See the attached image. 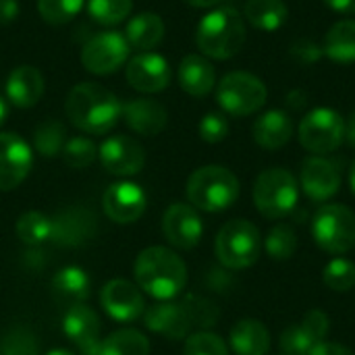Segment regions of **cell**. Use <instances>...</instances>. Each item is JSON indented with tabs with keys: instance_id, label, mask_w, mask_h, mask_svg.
<instances>
[{
	"instance_id": "1",
	"label": "cell",
	"mask_w": 355,
	"mask_h": 355,
	"mask_svg": "<svg viewBox=\"0 0 355 355\" xmlns=\"http://www.w3.org/2000/svg\"><path fill=\"white\" fill-rule=\"evenodd\" d=\"M64 112L79 131L102 135L114 129L123 114V104L100 83H79L69 92Z\"/></svg>"
},
{
	"instance_id": "2",
	"label": "cell",
	"mask_w": 355,
	"mask_h": 355,
	"mask_svg": "<svg viewBox=\"0 0 355 355\" xmlns=\"http://www.w3.org/2000/svg\"><path fill=\"white\" fill-rule=\"evenodd\" d=\"M135 283L148 295L168 302L175 300L187 285V266L173 250L152 245L139 252L133 266Z\"/></svg>"
},
{
	"instance_id": "3",
	"label": "cell",
	"mask_w": 355,
	"mask_h": 355,
	"mask_svg": "<svg viewBox=\"0 0 355 355\" xmlns=\"http://www.w3.org/2000/svg\"><path fill=\"white\" fill-rule=\"evenodd\" d=\"M200 52L214 60H229L245 44V23L233 6H220L202 17L196 29Z\"/></svg>"
},
{
	"instance_id": "4",
	"label": "cell",
	"mask_w": 355,
	"mask_h": 355,
	"mask_svg": "<svg viewBox=\"0 0 355 355\" xmlns=\"http://www.w3.org/2000/svg\"><path fill=\"white\" fill-rule=\"evenodd\" d=\"M239 198L237 177L218 164H208L191 173L187 181V200L196 210L223 212Z\"/></svg>"
},
{
	"instance_id": "5",
	"label": "cell",
	"mask_w": 355,
	"mask_h": 355,
	"mask_svg": "<svg viewBox=\"0 0 355 355\" xmlns=\"http://www.w3.org/2000/svg\"><path fill=\"white\" fill-rule=\"evenodd\" d=\"M262 250V237L254 223L245 218L229 220L216 235L214 254L218 262L229 270H243L258 262Z\"/></svg>"
},
{
	"instance_id": "6",
	"label": "cell",
	"mask_w": 355,
	"mask_h": 355,
	"mask_svg": "<svg viewBox=\"0 0 355 355\" xmlns=\"http://www.w3.org/2000/svg\"><path fill=\"white\" fill-rule=\"evenodd\" d=\"M300 200L297 179L287 168H266L258 175L254 183V204L256 210L270 220L285 218L291 214Z\"/></svg>"
},
{
	"instance_id": "7",
	"label": "cell",
	"mask_w": 355,
	"mask_h": 355,
	"mask_svg": "<svg viewBox=\"0 0 355 355\" xmlns=\"http://www.w3.org/2000/svg\"><path fill=\"white\" fill-rule=\"evenodd\" d=\"M316 245L333 256H343L355 248V214L345 204H327L312 218Z\"/></svg>"
},
{
	"instance_id": "8",
	"label": "cell",
	"mask_w": 355,
	"mask_h": 355,
	"mask_svg": "<svg viewBox=\"0 0 355 355\" xmlns=\"http://www.w3.org/2000/svg\"><path fill=\"white\" fill-rule=\"evenodd\" d=\"M268 98V89L260 77L248 71L227 73L216 85V102L231 116H250L258 112Z\"/></svg>"
},
{
	"instance_id": "9",
	"label": "cell",
	"mask_w": 355,
	"mask_h": 355,
	"mask_svg": "<svg viewBox=\"0 0 355 355\" xmlns=\"http://www.w3.org/2000/svg\"><path fill=\"white\" fill-rule=\"evenodd\" d=\"M297 135L300 144L308 152L316 156H327L343 144L345 121L333 108H314L302 119Z\"/></svg>"
},
{
	"instance_id": "10",
	"label": "cell",
	"mask_w": 355,
	"mask_h": 355,
	"mask_svg": "<svg viewBox=\"0 0 355 355\" xmlns=\"http://www.w3.org/2000/svg\"><path fill=\"white\" fill-rule=\"evenodd\" d=\"M131 46L121 31H100L81 48V64L94 75H110L129 60Z\"/></svg>"
},
{
	"instance_id": "11",
	"label": "cell",
	"mask_w": 355,
	"mask_h": 355,
	"mask_svg": "<svg viewBox=\"0 0 355 355\" xmlns=\"http://www.w3.org/2000/svg\"><path fill=\"white\" fill-rule=\"evenodd\" d=\"M33 166L31 146L17 133H0V191L19 187Z\"/></svg>"
},
{
	"instance_id": "12",
	"label": "cell",
	"mask_w": 355,
	"mask_h": 355,
	"mask_svg": "<svg viewBox=\"0 0 355 355\" xmlns=\"http://www.w3.org/2000/svg\"><path fill=\"white\" fill-rule=\"evenodd\" d=\"M162 233L177 250H193L204 235V223L191 204L175 202L162 216Z\"/></svg>"
},
{
	"instance_id": "13",
	"label": "cell",
	"mask_w": 355,
	"mask_h": 355,
	"mask_svg": "<svg viewBox=\"0 0 355 355\" xmlns=\"http://www.w3.org/2000/svg\"><path fill=\"white\" fill-rule=\"evenodd\" d=\"M96 227L98 220L89 208H81V206L64 208L52 216L50 241L62 248H81L94 239Z\"/></svg>"
},
{
	"instance_id": "14",
	"label": "cell",
	"mask_w": 355,
	"mask_h": 355,
	"mask_svg": "<svg viewBox=\"0 0 355 355\" xmlns=\"http://www.w3.org/2000/svg\"><path fill=\"white\" fill-rule=\"evenodd\" d=\"M104 312L116 322H133L146 312V300L137 285L125 279L108 281L100 291Z\"/></svg>"
},
{
	"instance_id": "15",
	"label": "cell",
	"mask_w": 355,
	"mask_h": 355,
	"mask_svg": "<svg viewBox=\"0 0 355 355\" xmlns=\"http://www.w3.org/2000/svg\"><path fill=\"white\" fill-rule=\"evenodd\" d=\"M146 206H148L146 191L131 181L112 183L102 198L104 214L116 225H131L139 220L141 214L146 212Z\"/></svg>"
},
{
	"instance_id": "16",
	"label": "cell",
	"mask_w": 355,
	"mask_h": 355,
	"mask_svg": "<svg viewBox=\"0 0 355 355\" xmlns=\"http://www.w3.org/2000/svg\"><path fill=\"white\" fill-rule=\"evenodd\" d=\"M331 329L329 314L322 310H310L300 324H293L283 331L279 345L287 355H310L316 345H320Z\"/></svg>"
},
{
	"instance_id": "17",
	"label": "cell",
	"mask_w": 355,
	"mask_h": 355,
	"mask_svg": "<svg viewBox=\"0 0 355 355\" xmlns=\"http://www.w3.org/2000/svg\"><path fill=\"white\" fill-rule=\"evenodd\" d=\"M102 166L116 177H131L137 175L146 164V152L139 141L129 135H114L108 137L98 150Z\"/></svg>"
},
{
	"instance_id": "18",
	"label": "cell",
	"mask_w": 355,
	"mask_h": 355,
	"mask_svg": "<svg viewBox=\"0 0 355 355\" xmlns=\"http://www.w3.org/2000/svg\"><path fill=\"white\" fill-rule=\"evenodd\" d=\"M127 81L141 94H158L171 83L168 60L156 52H139L127 60Z\"/></svg>"
},
{
	"instance_id": "19",
	"label": "cell",
	"mask_w": 355,
	"mask_h": 355,
	"mask_svg": "<svg viewBox=\"0 0 355 355\" xmlns=\"http://www.w3.org/2000/svg\"><path fill=\"white\" fill-rule=\"evenodd\" d=\"M146 329L164 335L168 339H187L193 331L191 314L185 302H158L144 312Z\"/></svg>"
},
{
	"instance_id": "20",
	"label": "cell",
	"mask_w": 355,
	"mask_h": 355,
	"mask_svg": "<svg viewBox=\"0 0 355 355\" xmlns=\"http://www.w3.org/2000/svg\"><path fill=\"white\" fill-rule=\"evenodd\" d=\"M300 183L310 200L327 202L341 189V171L333 160L324 156H312L302 164Z\"/></svg>"
},
{
	"instance_id": "21",
	"label": "cell",
	"mask_w": 355,
	"mask_h": 355,
	"mask_svg": "<svg viewBox=\"0 0 355 355\" xmlns=\"http://www.w3.org/2000/svg\"><path fill=\"white\" fill-rule=\"evenodd\" d=\"M62 331L67 339L77 345V349L83 355H98L100 349V320L98 314L85 306H71L64 312L62 318Z\"/></svg>"
},
{
	"instance_id": "22",
	"label": "cell",
	"mask_w": 355,
	"mask_h": 355,
	"mask_svg": "<svg viewBox=\"0 0 355 355\" xmlns=\"http://www.w3.org/2000/svg\"><path fill=\"white\" fill-rule=\"evenodd\" d=\"M121 116L125 119L127 127L139 135H158L168 123L166 108L152 98H135L123 104Z\"/></svg>"
},
{
	"instance_id": "23",
	"label": "cell",
	"mask_w": 355,
	"mask_h": 355,
	"mask_svg": "<svg viewBox=\"0 0 355 355\" xmlns=\"http://www.w3.org/2000/svg\"><path fill=\"white\" fill-rule=\"evenodd\" d=\"M44 96V77L40 69L21 64L10 71L6 79V98L17 108H31Z\"/></svg>"
},
{
	"instance_id": "24",
	"label": "cell",
	"mask_w": 355,
	"mask_h": 355,
	"mask_svg": "<svg viewBox=\"0 0 355 355\" xmlns=\"http://www.w3.org/2000/svg\"><path fill=\"white\" fill-rule=\"evenodd\" d=\"M293 119L285 110H266L254 123V139L264 150H281L293 137Z\"/></svg>"
},
{
	"instance_id": "25",
	"label": "cell",
	"mask_w": 355,
	"mask_h": 355,
	"mask_svg": "<svg viewBox=\"0 0 355 355\" xmlns=\"http://www.w3.org/2000/svg\"><path fill=\"white\" fill-rule=\"evenodd\" d=\"M177 79L185 94H189L193 98H202L212 92V87L216 83V71L206 56L187 54L179 64Z\"/></svg>"
},
{
	"instance_id": "26",
	"label": "cell",
	"mask_w": 355,
	"mask_h": 355,
	"mask_svg": "<svg viewBox=\"0 0 355 355\" xmlns=\"http://www.w3.org/2000/svg\"><path fill=\"white\" fill-rule=\"evenodd\" d=\"M50 293L60 306H79L89 297V277L79 266L60 268L50 281Z\"/></svg>"
},
{
	"instance_id": "27",
	"label": "cell",
	"mask_w": 355,
	"mask_h": 355,
	"mask_svg": "<svg viewBox=\"0 0 355 355\" xmlns=\"http://www.w3.org/2000/svg\"><path fill=\"white\" fill-rule=\"evenodd\" d=\"M235 355H268L270 352V333L256 318L239 320L229 335Z\"/></svg>"
},
{
	"instance_id": "28",
	"label": "cell",
	"mask_w": 355,
	"mask_h": 355,
	"mask_svg": "<svg viewBox=\"0 0 355 355\" xmlns=\"http://www.w3.org/2000/svg\"><path fill=\"white\" fill-rule=\"evenodd\" d=\"M125 37L131 48L152 52V48H156L164 37V21L156 12H139L127 23Z\"/></svg>"
},
{
	"instance_id": "29",
	"label": "cell",
	"mask_w": 355,
	"mask_h": 355,
	"mask_svg": "<svg viewBox=\"0 0 355 355\" xmlns=\"http://www.w3.org/2000/svg\"><path fill=\"white\" fill-rule=\"evenodd\" d=\"M322 54L337 64L355 62V19H341L327 31Z\"/></svg>"
},
{
	"instance_id": "30",
	"label": "cell",
	"mask_w": 355,
	"mask_h": 355,
	"mask_svg": "<svg viewBox=\"0 0 355 355\" xmlns=\"http://www.w3.org/2000/svg\"><path fill=\"white\" fill-rule=\"evenodd\" d=\"M243 15L252 23V27L272 33L287 23L289 8L283 0H248Z\"/></svg>"
},
{
	"instance_id": "31",
	"label": "cell",
	"mask_w": 355,
	"mask_h": 355,
	"mask_svg": "<svg viewBox=\"0 0 355 355\" xmlns=\"http://www.w3.org/2000/svg\"><path fill=\"white\" fill-rule=\"evenodd\" d=\"M98 355H150V341L135 329H121L100 341Z\"/></svg>"
},
{
	"instance_id": "32",
	"label": "cell",
	"mask_w": 355,
	"mask_h": 355,
	"mask_svg": "<svg viewBox=\"0 0 355 355\" xmlns=\"http://www.w3.org/2000/svg\"><path fill=\"white\" fill-rule=\"evenodd\" d=\"M15 233L25 245H40L44 241H50L52 237V218L46 216L44 212L29 210L19 216L15 225Z\"/></svg>"
},
{
	"instance_id": "33",
	"label": "cell",
	"mask_w": 355,
	"mask_h": 355,
	"mask_svg": "<svg viewBox=\"0 0 355 355\" xmlns=\"http://www.w3.org/2000/svg\"><path fill=\"white\" fill-rule=\"evenodd\" d=\"M67 144V131L62 127V123L50 119L44 121L35 127L33 131V148L37 154L46 156V158H54L62 152Z\"/></svg>"
},
{
	"instance_id": "34",
	"label": "cell",
	"mask_w": 355,
	"mask_h": 355,
	"mask_svg": "<svg viewBox=\"0 0 355 355\" xmlns=\"http://www.w3.org/2000/svg\"><path fill=\"white\" fill-rule=\"evenodd\" d=\"M264 248H266V254L272 258V260H289L295 256L297 252V235H295V229L291 225H275L270 231H268V237L264 241Z\"/></svg>"
},
{
	"instance_id": "35",
	"label": "cell",
	"mask_w": 355,
	"mask_h": 355,
	"mask_svg": "<svg viewBox=\"0 0 355 355\" xmlns=\"http://www.w3.org/2000/svg\"><path fill=\"white\" fill-rule=\"evenodd\" d=\"M133 10V0H87V12L100 25H119Z\"/></svg>"
},
{
	"instance_id": "36",
	"label": "cell",
	"mask_w": 355,
	"mask_h": 355,
	"mask_svg": "<svg viewBox=\"0 0 355 355\" xmlns=\"http://www.w3.org/2000/svg\"><path fill=\"white\" fill-rule=\"evenodd\" d=\"M322 281L331 291H349L355 287V264L347 258H333L324 270H322Z\"/></svg>"
},
{
	"instance_id": "37",
	"label": "cell",
	"mask_w": 355,
	"mask_h": 355,
	"mask_svg": "<svg viewBox=\"0 0 355 355\" xmlns=\"http://www.w3.org/2000/svg\"><path fill=\"white\" fill-rule=\"evenodd\" d=\"M83 2L85 0H37V10L46 23L64 25L81 12Z\"/></svg>"
},
{
	"instance_id": "38",
	"label": "cell",
	"mask_w": 355,
	"mask_h": 355,
	"mask_svg": "<svg viewBox=\"0 0 355 355\" xmlns=\"http://www.w3.org/2000/svg\"><path fill=\"white\" fill-rule=\"evenodd\" d=\"M35 335L27 327H15L0 339V355H37Z\"/></svg>"
},
{
	"instance_id": "39",
	"label": "cell",
	"mask_w": 355,
	"mask_h": 355,
	"mask_svg": "<svg viewBox=\"0 0 355 355\" xmlns=\"http://www.w3.org/2000/svg\"><path fill=\"white\" fill-rule=\"evenodd\" d=\"M62 158L71 168H85L98 158V146L87 137H71L62 148Z\"/></svg>"
},
{
	"instance_id": "40",
	"label": "cell",
	"mask_w": 355,
	"mask_h": 355,
	"mask_svg": "<svg viewBox=\"0 0 355 355\" xmlns=\"http://www.w3.org/2000/svg\"><path fill=\"white\" fill-rule=\"evenodd\" d=\"M183 355H229V347L218 335L210 331H198L185 339Z\"/></svg>"
},
{
	"instance_id": "41",
	"label": "cell",
	"mask_w": 355,
	"mask_h": 355,
	"mask_svg": "<svg viewBox=\"0 0 355 355\" xmlns=\"http://www.w3.org/2000/svg\"><path fill=\"white\" fill-rule=\"evenodd\" d=\"M189 314H191V320H193V329H210L216 324L220 312L218 308L206 300V297H200V295H185L183 297Z\"/></svg>"
},
{
	"instance_id": "42",
	"label": "cell",
	"mask_w": 355,
	"mask_h": 355,
	"mask_svg": "<svg viewBox=\"0 0 355 355\" xmlns=\"http://www.w3.org/2000/svg\"><path fill=\"white\" fill-rule=\"evenodd\" d=\"M198 131L206 144H218L229 135V121L225 119L223 112H208L200 121Z\"/></svg>"
},
{
	"instance_id": "43",
	"label": "cell",
	"mask_w": 355,
	"mask_h": 355,
	"mask_svg": "<svg viewBox=\"0 0 355 355\" xmlns=\"http://www.w3.org/2000/svg\"><path fill=\"white\" fill-rule=\"evenodd\" d=\"M291 52L306 64H310V62H314V60H318L320 56H322V48H318V46H314L312 42H306V40H300V42H295L293 44V48H291Z\"/></svg>"
},
{
	"instance_id": "44",
	"label": "cell",
	"mask_w": 355,
	"mask_h": 355,
	"mask_svg": "<svg viewBox=\"0 0 355 355\" xmlns=\"http://www.w3.org/2000/svg\"><path fill=\"white\" fill-rule=\"evenodd\" d=\"M310 355H354V352L341 343H331V341H322L320 345H316Z\"/></svg>"
},
{
	"instance_id": "45",
	"label": "cell",
	"mask_w": 355,
	"mask_h": 355,
	"mask_svg": "<svg viewBox=\"0 0 355 355\" xmlns=\"http://www.w3.org/2000/svg\"><path fill=\"white\" fill-rule=\"evenodd\" d=\"M19 2L17 0H0V23H10L19 17Z\"/></svg>"
},
{
	"instance_id": "46",
	"label": "cell",
	"mask_w": 355,
	"mask_h": 355,
	"mask_svg": "<svg viewBox=\"0 0 355 355\" xmlns=\"http://www.w3.org/2000/svg\"><path fill=\"white\" fill-rule=\"evenodd\" d=\"M331 10L341 15H355V0H322Z\"/></svg>"
},
{
	"instance_id": "47",
	"label": "cell",
	"mask_w": 355,
	"mask_h": 355,
	"mask_svg": "<svg viewBox=\"0 0 355 355\" xmlns=\"http://www.w3.org/2000/svg\"><path fill=\"white\" fill-rule=\"evenodd\" d=\"M345 139L352 148H355V110L352 112L349 121L345 123Z\"/></svg>"
},
{
	"instance_id": "48",
	"label": "cell",
	"mask_w": 355,
	"mask_h": 355,
	"mask_svg": "<svg viewBox=\"0 0 355 355\" xmlns=\"http://www.w3.org/2000/svg\"><path fill=\"white\" fill-rule=\"evenodd\" d=\"M183 2H187V4H191L196 8H210V6H216L223 0H183Z\"/></svg>"
},
{
	"instance_id": "49",
	"label": "cell",
	"mask_w": 355,
	"mask_h": 355,
	"mask_svg": "<svg viewBox=\"0 0 355 355\" xmlns=\"http://www.w3.org/2000/svg\"><path fill=\"white\" fill-rule=\"evenodd\" d=\"M6 114H8V106H6V102L0 98V125L6 121Z\"/></svg>"
},
{
	"instance_id": "50",
	"label": "cell",
	"mask_w": 355,
	"mask_h": 355,
	"mask_svg": "<svg viewBox=\"0 0 355 355\" xmlns=\"http://www.w3.org/2000/svg\"><path fill=\"white\" fill-rule=\"evenodd\" d=\"M349 185H352V191H354L355 196V160L354 164H352V171H349Z\"/></svg>"
},
{
	"instance_id": "51",
	"label": "cell",
	"mask_w": 355,
	"mask_h": 355,
	"mask_svg": "<svg viewBox=\"0 0 355 355\" xmlns=\"http://www.w3.org/2000/svg\"><path fill=\"white\" fill-rule=\"evenodd\" d=\"M46 355H75L73 352H69V349H52V352H48Z\"/></svg>"
},
{
	"instance_id": "52",
	"label": "cell",
	"mask_w": 355,
	"mask_h": 355,
	"mask_svg": "<svg viewBox=\"0 0 355 355\" xmlns=\"http://www.w3.org/2000/svg\"><path fill=\"white\" fill-rule=\"evenodd\" d=\"M279 355H287V354H283V352H281V354H279Z\"/></svg>"
}]
</instances>
